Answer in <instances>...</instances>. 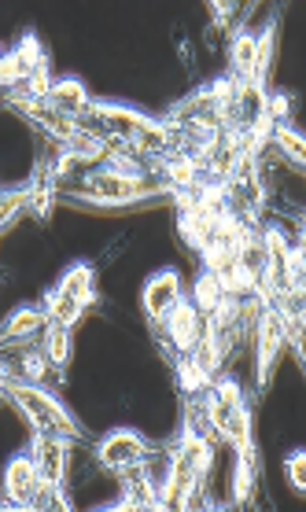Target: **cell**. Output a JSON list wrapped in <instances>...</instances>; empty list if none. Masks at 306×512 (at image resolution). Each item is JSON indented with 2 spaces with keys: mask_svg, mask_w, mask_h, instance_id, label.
<instances>
[{
  "mask_svg": "<svg viewBox=\"0 0 306 512\" xmlns=\"http://www.w3.org/2000/svg\"><path fill=\"white\" fill-rule=\"evenodd\" d=\"M284 347H288V321L277 306H266L259 325H255V380H259V387L270 384L273 365H277Z\"/></svg>",
  "mask_w": 306,
  "mask_h": 512,
  "instance_id": "obj_5",
  "label": "cell"
},
{
  "mask_svg": "<svg viewBox=\"0 0 306 512\" xmlns=\"http://www.w3.org/2000/svg\"><path fill=\"white\" fill-rule=\"evenodd\" d=\"M284 479H288V487H292L295 494H306V450L288 454V461H284Z\"/></svg>",
  "mask_w": 306,
  "mask_h": 512,
  "instance_id": "obj_26",
  "label": "cell"
},
{
  "mask_svg": "<svg viewBox=\"0 0 306 512\" xmlns=\"http://www.w3.org/2000/svg\"><path fill=\"white\" fill-rule=\"evenodd\" d=\"M41 494H45V479L37 472L30 450L15 454L4 465V509H41Z\"/></svg>",
  "mask_w": 306,
  "mask_h": 512,
  "instance_id": "obj_4",
  "label": "cell"
},
{
  "mask_svg": "<svg viewBox=\"0 0 306 512\" xmlns=\"http://www.w3.org/2000/svg\"><path fill=\"white\" fill-rule=\"evenodd\" d=\"M174 454L181 457V461H189L200 476H207L211 472V465H214V446H211V439L207 435H200L196 428H185V435L174 443Z\"/></svg>",
  "mask_w": 306,
  "mask_h": 512,
  "instance_id": "obj_15",
  "label": "cell"
},
{
  "mask_svg": "<svg viewBox=\"0 0 306 512\" xmlns=\"http://www.w3.org/2000/svg\"><path fill=\"white\" fill-rule=\"evenodd\" d=\"M71 332H74V328L56 325V321L41 332V350H45L48 365H52L56 373H63V369L71 365Z\"/></svg>",
  "mask_w": 306,
  "mask_h": 512,
  "instance_id": "obj_18",
  "label": "cell"
},
{
  "mask_svg": "<svg viewBox=\"0 0 306 512\" xmlns=\"http://www.w3.org/2000/svg\"><path fill=\"white\" fill-rule=\"evenodd\" d=\"M203 409H207V428L218 431L233 450L255 446L251 443V413H248V406H244V395H240V384H236V380H218V384H211V391L203 398Z\"/></svg>",
  "mask_w": 306,
  "mask_h": 512,
  "instance_id": "obj_3",
  "label": "cell"
},
{
  "mask_svg": "<svg viewBox=\"0 0 306 512\" xmlns=\"http://www.w3.org/2000/svg\"><path fill=\"white\" fill-rule=\"evenodd\" d=\"M181 299H185V288H181V273H177V269H163V273H155L141 291L144 314L152 317L155 325H159V321H163V317L170 314Z\"/></svg>",
  "mask_w": 306,
  "mask_h": 512,
  "instance_id": "obj_10",
  "label": "cell"
},
{
  "mask_svg": "<svg viewBox=\"0 0 306 512\" xmlns=\"http://www.w3.org/2000/svg\"><path fill=\"white\" fill-rule=\"evenodd\" d=\"M4 107L8 111H15V115H23L26 122H34L45 137H52L63 148L67 140L78 133V122L74 118H67V115H59V111H52V107L45 104V100H26V96H12L8 93V100H4Z\"/></svg>",
  "mask_w": 306,
  "mask_h": 512,
  "instance_id": "obj_9",
  "label": "cell"
},
{
  "mask_svg": "<svg viewBox=\"0 0 306 512\" xmlns=\"http://www.w3.org/2000/svg\"><path fill=\"white\" fill-rule=\"evenodd\" d=\"M255 56H259V34L240 30V34L233 37V45H229V78H233V82H251Z\"/></svg>",
  "mask_w": 306,
  "mask_h": 512,
  "instance_id": "obj_14",
  "label": "cell"
},
{
  "mask_svg": "<svg viewBox=\"0 0 306 512\" xmlns=\"http://www.w3.org/2000/svg\"><path fill=\"white\" fill-rule=\"evenodd\" d=\"M30 457H34L37 472L45 479V487H67V457H71V439L52 435V431H37L30 439Z\"/></svg>",
  "mask_w": 306,
  "mask_h": 512,
  "instance_id": "obj_8",
  "label": "cell"
},
{
  "mask_svg": "<svg viewBox=\"0 0 306 512\" xmlns=\"http://www.w3.org/2000/svg\"><path fill=\"white\" fill-rule=\"evenodd\" d=\"M152 450H155V446L144 439L141 431L115 428V431H107L104 443L96 446V461H100V468H107V472H122V468H130V465H137V461H144Z\"/></svg>",
  "mask_w": 306,
  "mask_h": 512,
  "instance_id": "obj_6",
  "label": "cell"
},
{
  "mask_svg": "<svg viewBox=\"0 0 306 512\" xmlns=\"http://www.w3.org/2000/svg\"><path fill=\"white\" fill-rule=\"evenodd\" d=\"M26 207H30V185L8 188V192H4V199H0V225H4V229H12V222L23 214Z\"/></svg>",
  "mask_w": 306,
  "mask_h": 512,
  "instance_id": "obj_25",
  "label": "cell"
},
{
  "mask_svg": "<svg viewBox=\"0 0 306 512\" xmlns=\"http://www.w3.org/2000/svg\"><path fill=\"white\" fill-rule=\"evenodd\" d=\"M236 12V4H211V15L218 19V26H225V19Z\"/></svg>",
  "mask_w": 306,
  "mask_h": 512,
  "instance_id": "obj_27",
  "label": "cell"
},
{
  "mask_svg": "<svg viewBox=\"0 0 306 512\" xmlns=\"http://www.w3.org/2000/svg\"><path fill=\"white\" fill-rule=\"evenodd\" d=\"M4 398L34 424V431H52V435H63V439H71V443L82 439V428H78V420L71 417V409L63 406L48 387L4 376Z\"/></svg>",
  "mask_w": 306,
  "mask_h": 512,
  "instance_id": "obj_1",
  "label": "cell"
},
{
  "mask_svg": "<svg viewBox=\"0 0 306 512\" xmlns=\"http://www.w3.org/2000/svg\"><path fill=\"white\" fill-rule=\"evenodd\" d=\"M273 48H277V23H270L259 34V56H255V74H251V82H255V85H262V82H266V74H270Z\"/></svg>",
  "mask_w": 306,
  "mask_h": 512,
  "instance_id": "obj_24",
  "label": "cell"
},
{
  "mask_svg": "<svg viewBox=\"0 0 306 512\" xmlns=\"http://www.w3.org/2000/svg\"><path fill=\"white\" fill-rule=\"evenodd\" d=\"M159 332H163V339L170 343V350L192 354V347H196L203 339V332H207V317L200 314L196 303H185V299H181V303L159 321Z\"/></svg>",
  "mask_w": 306,
  "mask_h": 512,
  "instance_id": "obj_7",
  "label": "cell"
},
{
  "mask_svg": "<svg viewBox=\"0 0 306 512\" xmlns=\"http://www.w3.org/2000/svg\"><path fill=\"white\" fill-rule=\"evenodd\" d=\"M270 140L277 144V148H281L284 155H288V159H292V163L306 166V137L299 133V129H292L288 122H284V126H273V137Z\"/></svg>",
  "mask_w": 306,
  "mask_h": 512,
  "instance_id": "obj_23",
  "label": "cell"
},
{
  "mask_svg": "<svg viewBox=\"0 0 306 512\" xmlns=\"http://www.w3.org/2000/svg\"><path fill=\"white\" fill-rule=\"evenodd\" d=\"M159 192H170L166 181H148L137 170H118V166H104L85 174L82 181V199L96 203V207H126V203H141Z\"/></svg>",
  "mask_w": 306,
  "mask_h": 512,
  "instance_id": "obj_2",
  "label": "cell"
},
{
  "mask_svg": "<svg viewBox=\"0 0 306 512\" xmlns=\"http://www.w3.org/2000/svg\"><path fill=\"white\" fill-rule=\"evenodd\" d=\"M41 63H48L45 52H41V45H37L34 34H26L23 41H19V48H12V52L4 56V63H0V82L8 85L12 93H19Z\"/></svg>",
  "mask_w": 306,
  "mask_h": 512,
  "instance_id": "obj_11",
  "label": "cell"
},
{
  "mask_svg": "<svg viewBox=\"0 0 306 512\" xmlns=\"http://www.w3.org/2000/svg\"><path fill=\"white\" fill-rule=\"evenodd\" d=\"M45 104L52 107V111H59V115H67V118H74V122H82V118L89 115V104H93V96H89L85 82H78V78H59V82H52V89H48Z\"/></svg>",
  "mask_w": 306,
  "mask_h": 512,
  "instance_id": "obj_12",
  "label": "cell"
},
{
  "mask_svg": "<svg viewBox=\"0 0 306 512\" xmlns=\"http://www.w3.org/2000/svg\"><path fill=\"white\" fill-rule=\"evenodd\" d=\"M59 291H67V295H82L89 303H96V291H93V266H71L63 273V280L56 284Z\"/></svg>",
  "mask_w": 306,
  "mask_h": 512,
  "instance_id": "obj_21",
  "label": "cell"
},
{
  "mask_svg": "<svg viewBox=\"0 0 306 512\" xmlns=\"http://www.w3.org/2000/svg\"><path fill=\"white\" fill-rule=\"evenodd\" d=\"M56 192H59V177L52 170V163L41 166L30 181V210H34L37 218H48L52 214V203H56Z\"/></svg>",
  "mask_w": 306,
  "mask_h": 512,
  "instance_id": "obj_19",
  "label": "cell"
},
{
  "mask_svg": "<svg viewBox=\"0 0 306 512\" xmlns=\"http://www.w3.org/2000/svg\"><path fill=\"white\" fill-rule=\"evenodd\" d=\"M229 299V288H225V280L218 277V273H211V269H203V277L196 280V288H192V303L200 306L203 317H211L218 306Z\"/></svg>",
  "mask_w": 306,
  "mask_h": 512,
  "instance_id": "obj_20",
  "label": "cell"
},
{
  "mask_svg": "<svg viewBox=\"0 0 306 512\" xmlns=\"http://www.w3.org/2000/svg\"><path fill=\"white\" fill-rule=\"evenodd\" d=\"M177 384H181V391H189V395H200V391H211L214 376L203 373L189 354H181V361H177Z\"/></svg>",
  "mask_w": 306,
  "mask_h": 512,
  "instance_id": "obj_22",
  "label": "cell"
},
{
  "mask_svg": "<svg viewBox=\"0 0 306 512\" xmlns=\"http://www.w3.org/2000/svg\"><path fill=\"white\" fill-rule=\"evenodd\" d=\"M52 325V317H48L45 306H23V310H15L4 328H0V339H4V347H12V343H23V339H34L37 332H45Z\"/></svg>",
  "mask_w": 306,
  "mask_h": 512,
  "instance_id": "obj_13",
  "label": "cell"
},
{
  "mask_svg": "<svg viewBox=\"0 0 306 512\" xmlns=\"http://www.w3.org/2000/svg\"><path fill=\"white\" fill-rule=\"evenodd\" d=\"M85 306H93V303H89V299H82V295H67V291H59V288H52L45 295V310H48V317H52L56 325L74 328V325H78V317L85 314Z\"/></svg>",
  "mask_w": 306,
  "mask_h": 512,
  "instance_id": "obj_17",
  "label": "cell"
},
{
  "mask_svg": "<svg viewBox=\"0 0 306 512\" xmlns=\"http://www.w3.org/2000/svg\"><path fill=\"white\" fill-rule=\"evenodd\" d=\"M255 476H259L255 446L236 450V472H233V501L236 505H251V498H255Z\"/></svg>",
  "mask_w": 306,
  "mask_h": 512,
  "instance_id": "obj_16",
  "label": "cell"
}]
</instances>
